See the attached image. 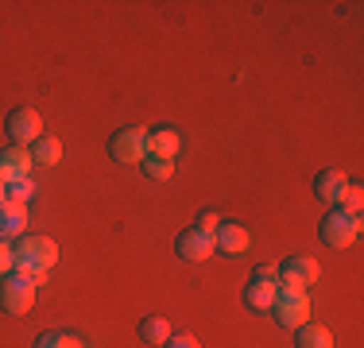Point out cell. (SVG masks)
I'll return each instance as SVG.
<instances>
[{"instance_id": "obj_1", "label": "cell", "mask_w": 364, "mask_h": 348, "mask_svg": "<svg viewBox=\"0 0 364 348\" xmlns=\"http://www.w3.org/2000/svg\"><path fill=\"white\" fill-rule=\"evenodd\" d=\"M12 256H16L12 271L23 275V278H31L36 290H39L43 278H47V271L58 263V244L47 240V236H28V232H23V236L12 244Z\"/></svg>"}, {"instance_id": "obj_2", "label": "cell", "mask_w": 364, "mask_h": 348, "mask_svg": "<svg viewBox=\"0 0 364 348\" xmlns=\"http://www.w3.org/2000/svg\"><path fill=\"white\" fill-rule=\"evenodd\" d=\"M322 244L326 248H333V251H341V248H349L353 240L360 236V217H353V213H345L341 205H333L326 213V221H322Z\"/></svg>"}, {"instance_id": "obj_3", "label": "cell", "mask_w": 364, "mask_h": 348, "mask_svg": "<svg viewBox=\"0 0 364 348\" xmlns=\"http://www.w3.org/2000/svg\"><path fill=\"white\" fill-rule=\"evenodd\" d=\"M109 155H112V163H144L147 159V128H140V124L117 128L109 139Z\"/></svg>"}, {"instance_id": "obj_4", "label": "cell", "mask_w": 364, "mask_h": 348, "mask_svg": "<svg viewBox=\"0 0 364 348\" xmlns=\"http://www.w3.org/2000/svg\"><path fill=\"white\" fill-rule=\"evenodd\" d=\"M36 306V283L23 275H4L0 278V310L12 313V317H20V313H28Z\"/></svg>"}, {"instance_id": "obj_5", "label": "cell", "mask_w": 364, "mask_h": 348, "mask_svg": "<svg viewBox=\"0 0 364 348\" xmlns=\"http://www.w3.org/2000/svg\"><path fill=\"white\" fill-rule=\"evenodd\" d=\"M318 275H322L318 259H310V256H291V259H283V263H279V290L306 294V286H314Z\"/></svg>"}, {"instance_id": "obj_6", "label": "cell", "mask_w": 364, "mask_h": 348, "mask_svg": "<svg viewBox=\"0 0 364 348\" xmlns=\"http://www.w3.org/2000/svg\"><path fill=\"white\" fill-rule=\"evenodd\" d=\"M4 132L12 136L16 147H31V143H36V139L43 136V116H39L36 109H31V104H20V109L8 112Z\"/></svg>"}, {"instance_id": "obj_7", "label": "cell", "mask_w": 364, "mask_h": 348, "mask_svg": "<svg viewBox=\"0 0 364 348\" xmlns=\"http://www.w3.org/2000/svg\"><path fill=\"white\" fill-rule=\"evenodd\" d=\"M267 313H275V321H279L283 329H299V325L310 321V294L279 290V298H275V306Z\"/></svg>"}, {"instance_id": "obj_8", "label": "cell", "mask_w": 364, "mask_h": 348, "mask_svg": "<svg viewBox=\"0 0 364 348\" xmlns=\"http://www.w3.org/2000/svg\"><path fill=\"white\" fill-rule=\"evenodd\" d=\"M248 244H252V236L237 221H221L218 232H213V251H221V256H245Z\"/></svg>"}, {"instance_id": "obj_9", "label": "cell", "mask_w": 364, "mask_h": 348, "mask_svg": "<svg viewBox=\"0 0 364 348\" xmlns=\"http://www.w3.org/2000/svg\"><path fill=\"white\" fill-rule=\"evenodd\" d=\"M20 178H31V151L12 143V147L0 151V182L12 186V182H20Z\"/></svg>"}, {"instance_id": "obj_10", "label": "cell", "mask_w": 364, "mask_h": 348, "mask_svg": "<svg viewBox=\"0 0 364 348\" xmlns=\"http://www.w3.org/2000/svg\"><path fill=\"white\" fill-rule=\"evenodd\" d=\"M175 251L190 263H202V259L213 256V236L210 232H198V229H182L175 236Z\"/></svg>"}, {"instance_id": "obj_11", "label": "cell", "mask_w": 364, "mask_h": 348, "mask_svg": "<svg viewBox=\"0 0 364 348\" xmlns=\"http://www.w3.org/2000/svg\"><path fill=\"white\" fill-rule=\"evenodd\" d=\"M345 190H349V174L337 170V167H329V170H322L314 178V194L322 197V202H329V205H341Z\"/></svg>"}, {"instance_id": "obj_12", "label": "cell", "mask_w": 364, "mask_h": 348, "mask_svg": "<svg viewBox=\"0 0 364 348\" xmlns=\"http://www.w3.org/2000/svg\"><path fill=\"white\" fill-rule=\"evenodd\" d=\"M275 298H279V283H275V278H252V283L245 286V306L248 310L267 313L275 306Z\"/></svg>"}, {"instance_id": "obj_13", "label": "cell", "mask_w": 364, "mask_h": 348, "mask_svg": "<svg viewBox=\"0 0 364 348\" xmlns=\"http://www.w3.org/2000/svg\"><path fill=\"white\" fill-rule=\"evenodd\" d=\"M23 229H28V205L4 197V202H0V236H4V240L16 236V240H20Z\"/></svg>"}, {"instance_id": "obj_14", "label": "cell", "mask_w": 364, "mask_h": 348, "mask_svg": "<svg viewBox=\"0 0 364 348\" xmlns=\"http://www.w3.org/2000/svg\"><path fill=\"white\" fill-rule=\"evenodd\" d=\"M178 147H182V139L175 128H147V155L151 159H175L178 155Z\"/></svg>"}, {"instance_id": "obj_15", "label": "cell", "mask_w": 364, "mask_h": 348, "mask_svg": "<svg viewBox=\"0 0 364 348\" xmlns=\"http://www.w3.org/2000/svg\"><path fill=\"white\" fill-rule=\"evenodd\" d=\"M294 348H333V333L318 321H306L294 329Z\"/></svg>"}, {"instance_id": "obj_16", "label": "cell", "mask_w": 364, "mask_h": 348, "mask_svg": "<svg viewBox=\"0 0 364 348\" xmlns=\"http://www.w3.org/2000/svg\"><path fill=\"white\" fill-rule=\"evenodd\" d=\"M28 151H31V163H39V167H55V163H63V139L39 136Z\"/></svg>"}, {"instance_id": "obj_17", "label": "cell", "mask_w": 364, "mask_h": 348, "mask_svg": "<svg viewBox=\"0 0 364 348\" xmlns=\"http://www.w3.org/2000/svg\"><path fill=\"white\" fill-rule=\"evenodd\" d=\"M140 341L151 344V348H163L171 341V325L167 317H159V313H147V317L140 321Z\"/></svg>"}, {"instance_id": "obj_18", "label": "cell", "mask_w": 364, "mask_h": 348, "mask_svg": "<svg viewBox=\"0 0 364 348\" xmlns=\"http://www.w3.org/2000/svg\"><path fill=\"white\" fill-rule=\"evenodd\" d=\"M36 348H85L82 341H77L74 333H63V329H50V333H43Z\"/></svg>"}, {"instance_id": "obj_19", "label": "cell", "mask_w": 364, "mask_h": 348, "mask_svg": "<svg viewBox=\"0 0 364 348\" xmlns=\"http://www.w3.org/2000/svg\"><path fill=\"white\" fill-rule=\"evenodd\" d=\"M140 167H144L147 178H155V182H167L171 174H175V163H171V159H151V155H147Z\"/></svg>"}, {"instance_id": "obj_20", "label": "cell", "mask_w": 364, "mask_h": 348, "mask_svg": "<svg viewBox=\"0 0 364 348\" xmlns=\"http://www.w3.org/2000/svg\"><path fill=\"white\" fill-rule=\"evenodd\" d=\"M8 197H12V202H20V205H28L31 197H36V182H31V178L12 182V186H8Z\"/></svg>"}, {"instance_id": "obj_21", "label": "cell", "mask_w": 364, "mask_h": 348, "mask_svg": "<svg viewBox=\"0 0 364 348\" xmlns=\"http://www.w3.org/2000/svg\"><path fill=\"white\" fill-rule=\"evenodd\" d=\"M218 224H221L218 209H202V213L194 217V229H198V232H210V236H213V232H218Z\"/></svg>"}, {"instance_id": "obj_22", "label": "cell", "mask_w": 364, "mask_h": 348, "mask_svg": "<svg viewBox=\"0 0 364 348\" xmlns=\"http://www.w3.org/2000/svg\"><path fill=\"white\" fill-rule=\"evenodd\" d=\"M364 190L360 186H353V182H349V190H345V197H341V209H345V213H353V217H360V205H364Z\"/></svg>"}, {"instance_id": "obj_23", "label": "cell", "mask_w": 364, "mask_h": 348, "mask_svg": "<svg viewBox=\"0 0 364 348\" xmlns=\"http://www.w3.org/2000/svg\"><path fill=\"white\" fill-rule=\"evenodd\" d=\"M12 267H16L12 244H8V240H0V278H4V275H12Z\"/></svg>"}, {"instance_id": "obj_24", "label": "cell", "mask_w": 364, "mask_h": 348, "mask_svg": "<svg viewBox=\"0 0 364 348\" xmlns=\"http://www.w3.org/2000/svg\"><path fill=\"white\" fill-rule=\"evenodd\" d=\"M163 348H202V344H198L194 333H171V341L163 344Z\"/></svg>"}, {"instance_id": "obj_25", "label": "cell", "mask_w": 364, "mask_h": 348, "mask_svg": "<svg viewBox=\"0 0 364 348\" xmlns=\"http://www.w3.org/2000/svg\"><path fill=\"white\" fill-rule=\"evenodd\" d=\"M252 278H275V283H279V267H272V263H259Z\"/></svg>"}, {"instance_id": "obj_26", "label": "cell", "mask_w": 364, "mask_h": 348, "mask_svg": "<svg viewBox=\"0 0 364 348\" xmlns=\"http://www.w3.org/2000/svg\"><path fill=\"white\" fill-rule=\"evenodd\" d=\"M4 197H8V186H4V182H0V202H4Z\"/></svg>"}, {"instance_id": "obj_27", "label": "cell", "mask_w": 364, "mask_h": 348, "mask_svg": "<svg viewBox=\"0 0 364 348\" xmlns=\"http://www.w3.org/2000/svg\"><path fill=\"white\" fill-rule=\"evenodd\" d=\"M0 240H4V236H0Z\"/></svg>"}]
</instances>
